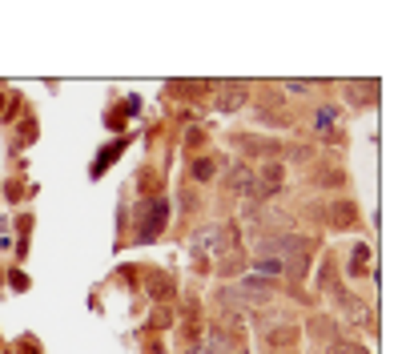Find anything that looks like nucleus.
<instances>
[{
    "instance_id": "nucleus-4",
    "label": "nucleus",
    "mask_w": 418,
    "mask_h": 354,
    "mask_svg": "<svg viewBox=\"0 0 418 354\" xmlns=\"http://www.w3.org/2000/svg\"><path fill=\"white\" fill-rule=\"evenodd\" d=\"M334 117H338V113H334V109L326 105L322 113H318V129H322V133H330V129H334Z\"/></svg>"
},
{
    "instance_id": "nucleus-3",
    "label": "nucleus",
    "mask_w": 418,
    "mask_h": 354,
    "mask_svg": "<svg viewBox=\"0 0 418 354\" xmlns=\"http://www.w3.org/2000/svg\"><path fill=\"white\" fill-rule=\"evenodd\" d=\"M261 334H266V342H274V346H286V342H294L298 338V326H290V322H266L261 326Z\"/></svg>"
},
{
    "instance_id": "nucleus-2",
    "label": "nucleus",
    "mask_w": 418,
    "mask_h": 354,
    "mask_svg": "<svg viewBox=\"0 0 418 354\" xmlns=\"http://www.w3.org/2000/svg\"><path fill=\"white\" fill-rule=\"evenodd\" d=\"M193 246H197V250H209V254H226L233 246V234L226 226H209V230H197Z\"/></svg>"
},
{
    "instance_id": "nucleus-1",
    "label": "nucleus",
    "mask_w": 418,
    "mask_h": 354,
    "mask_svg": "<svg viewBox=\"0 0 418 354\" xmlns=\"http://www.w3.org/2000/svg\"><path fill=\"white\" fill-rule=\"evenodd\" d=\"M274 298V282H266V278H241L237 286H230V290H221V302L226 306H261V302H270Z\"/></svg>"
},
{
    "instance_id": "nucleus-7",
    "label": "nucleus",
    "mask_w": 418,
    "mask_h": 354,
    "mask_svg": "<svg viewBox=\"0 0 418 354\" xmlns=\"http://www.w3.org/2000/svg\"><path fill=\"white\" fill-rule=\"evenodd\" d=\"M193 173H197V177H209V173H213V161H197V166H193Z\"/></svg>"
},
{
    "instance_id": "nucleus-5",
    "label": "nucleus",
    "mask_w": 418,
    "mask_h": 354,
    "mask_svg": "<svg viewBox=\"0 0 418 354\" xmlns=\"http://www.w3.org/2000/svg\"><path fill=\"white\" fill-rule=\"evenodd\" d=\"M366 254H370L366 246H358V250H354V274H362V270H366Z\"/></svg>"
},
{
    "instance_id": "nucleus-6",
    "label": "nucleus",
    "mask_w": 418,
    "mask_h": 354,
    "mask_svg": "<svg viewBox=\"0 0 418 354\" xmlns=\"http://www.w3.org/2000/svg\"><path fill=\"white\" fill-rule=\"evenodd\" d=\"M330 354H366V351H362V346H350V342H334Z\"/></svg>"
}]
</instances>
